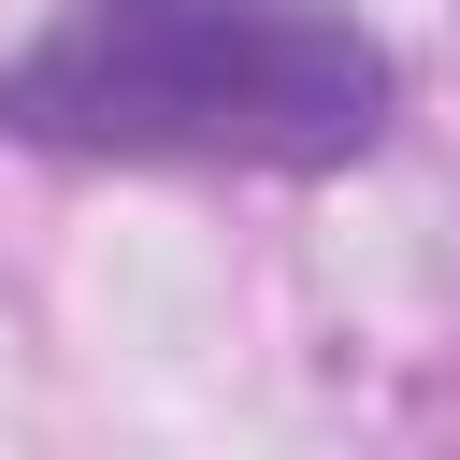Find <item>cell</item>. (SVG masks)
Here are the masks:
<instances>
[{"mask_svg":"<svg viewBox=\"0 0 460 460\" xmlns=\"http://www.w3.org/2000/svg\"><path fill=\"white\" fill-rule=\"evenodd\" d=\"M388 115L402 72L345 0H58L0 58V129L58 158L345 172Z\"/></svg>","mask_w":460,"mask_h":460,"instance_id":"obj_1","label":"cell"}]
</instances>
